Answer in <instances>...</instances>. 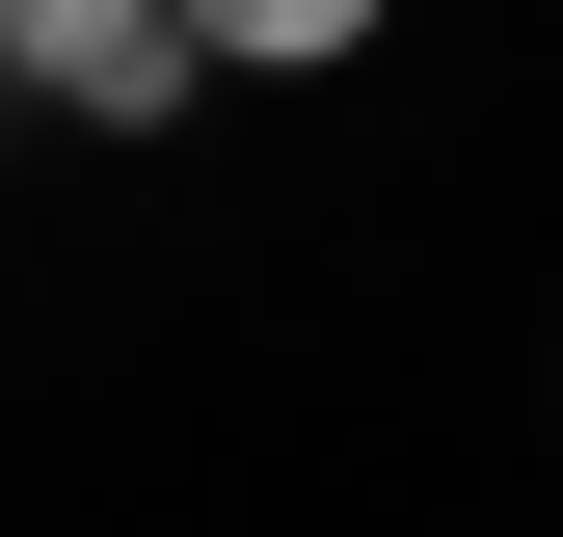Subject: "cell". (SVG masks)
<instances>
[{
  "label": "cell",
  "instance_id": "2",
  "mask_svg": "<svg viewBox=\"0 0 563 537\" xmlns=\"http://www.w3.org/2000/svg\"><path fill=\"white\" fill-rule=\"evenodd\" d=\"M188 28H216V54H349L376 0H188Z\"/></svg>",
  "mask_w": 563,
  "mask_h": 537
},
{
  "label": "cell",
  "instance_id": "1",
  "mask_svg": "<svg viewBox=\"0 0 563 537\" xmlns=\"http://www.w3.org/2000/svg\"><path fill=\"white\" fill-rule=\"evenodd\" d=\"M0 54H27L54 108L134 134V108H188V54H216V28H188V0H0Z\"/></svg>",
  "mask_w": 563,
  "mask_h": 537
}]
</instances>
